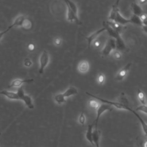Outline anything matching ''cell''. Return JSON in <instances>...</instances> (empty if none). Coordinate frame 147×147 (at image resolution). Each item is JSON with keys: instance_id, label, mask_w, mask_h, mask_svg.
<instances>
[{"instance_id": "1", "label": "cell", "mask_w": 147, "mask_h": 147, "mask_svg": "<svg viewBox=\"0 0 147 147\" xmlns=\"http://www.w3.org/2000/svg\"><path fill=\"white\" fill-rule=\"evenodd\" d=\"M86 94L93 97L94 98L96 99H98L101 102H102L103 103H107V104H109L111 106H114L115 107H116L117 109H125V110H127L130 112H131L137 118V119L139 120L140 122L141 123V126H142V129H143V131L145 133V135L146 136V123L144 122V121L141 118V117L138 115V113H136V111H135L134 110H133L130 107H129V106L123 103H120V102H115V101H111V100H106V99H102L101 98H99V97H98L96 96H95L93 94H90L88 92H86Z\"/></svg>"}, {"instance_id": "2", "label": "cell", "mask_w": 147, "mask_h": 147, "mask_svg": "<svg viewBox=\"0 0 147 147\" xmlns=\"http://www.w3.org/2000/svg\"><path fill=\"white\" fill-rule=\"evenodd\" d=\"M103 28L105 29V30H107L109 35L112 37L113 38H114L115 40V44H116V48L119 50H123L125 49L126 46L125 44L121 38L120 36V33L114 30L113 29H112L107 23L106 21L103 22Z\"/></svg>"}, {"instance_id": "3", "label": "cell", "mask_w": 147, "mask_h": 147, "mask_svg": "<svg viewBox=\"0 0 147 147\" xmlns=\"http://www.w3.org/2000/svg\"><path fill=\"white\" fill-rule=\"evenodd\" d=\"M78 94L76 88L74 87H69L66 91L62 94H58L55 96V100L58 104H61L65 102V98L71 95H74Z\"/></svg>"}, {"instance_id": "4", "label": "cell", "mask_w": 147, "mask_h": 147, "mask_svg": "<svg viewBox=\"0 0 147 147\" xmlns=\"http://www.w3.org/2000/svg\"><path fill=\"white\" fill-rule=\"evenodd\" d=\"M16 92L19 97V99L23 100L25 104L26 105V106L29 109H34V105L32 103V100L31 97L25 94L22 87L18 88V89L17 90V91Z\"/></svg>"}, {"instance_id": "5", "label": "cell", "mask_w": 147, "mask_h": 147, "mask_svg": "<svg viewBox=\"0 0 147 147\" xmlns=\"http://www.w3.org/2000/svg\"><path fill=\"white\" fill-rule=\"evenodd\" d=\"M113 109L112 106L107 104V103H102V105H99L98 108L97 109L96 111V117L94 122H93L94 124V129H97L98 126V123L99 121V119L100 118V115L106 111H111Z\"/></svg>"}, {"instance_id": "6", "label": "cell", "mask_w": 147, "mask_h": 147, "mask_svg": "<svg viewBox=\"0 0 147 147\" xmlns=\"http://www.w3.org/2000/svg\"><path fill=\"white\" fill-rule=\"evenodd\" d=\"M40 67L38 72L39 74H42L44 73V68L46 67L49 62V54L46 51H44L40 57Z\"/></svg>"}, {"instance_id": "7", "label": "cell", "mask_w": 147, "mask_h": 147, "mask_svg": "<svg viewBox=\"0 0 147 147\" xmlns=\"http://www.w3.org/2000/svg\"><path fill=\"white\" fill-rule=\"evenodd\" d=\"M116 48L115 40L113 38H109L104 48L102 49V53L104 56H108L113 50H114Z\"/></svg>"}, {"instance_id": "8", "label": "cell", "mask_w": 147, "mask_h": 147, "mask_svg": "<svg viewBox=\"0 0 147 147\" xmlns=\"http://www.w3.org/2000/svg\"><path fill=\"white\" fill-rule=\"evenodd\" d=\"M34 81L33 79H17L14 80L10 85L7 86L8 88L11 87H19L24 83H30Z\"/></svg>"}, {"instance_id": "9", "label": "cell", "mask_w": 147, "mask_h": 147, "mask_svg": "<svg viewBox=\"0 0 147 147\" xmlns=\"http://www.w3.org/2000/svg\"><path fill=\"white\" fill-rule=\"evenodd\" d=\"M67 19L68 21L75 22L76 24L81 25L82 22L79 20L78 15H76L68 6H67Z\"/></svg>"}, {"instance_id": "10", "label": "cell", "mask_w": 147, "mask_h": 147, "mask_svg": "<svg viewBox=\"0 0 147 147\" xmlns=\"http://www.w3.org/2000/svg\"><path fill=\"white\" fill-rule=\"evenodd\" d=\"M105 30V29L104 28L100 29L98 30H96V32H95L94 33H93L92 34H91V35H90L88 37H86V38L87 40V43H88V48H90L91 44L92 43V42L94 41V40L101 33H102L103 31Z\"/></svg>"}, {"instance_id": "11", "label": "cell", "mask_w": 147, "mask_h": 147, "mask_svg": "<svg viewBox=\"0 0 147 147\" xmlns=\"http://www.w3.org/2000/svg\"><path fill=\"white\" fill-rule=\"evenodd\" d=\"M130 66H131V63H127L122 69H121L116 76V79L118 80H121L123 79L126 75L129 69H130Z\"/></svg>"}, {"instance_id": "12", "label": "cell", "mask_w": 147, "mask_h": 147, "mask_svg": "<svg viewBox=\"0 0 147 147\" xmlns=\"http://www.w3.org/2000/svg\"><path fill=\"white\" fill-rule=\"evenodd\" d=\"M94 128V123H92V124L88 125V127H87V130L86 133V138L87 139V140L92 145L94 146V144L93 143V141H92V131H93V129Z\"/></svg>"}, {"instance_id": "13", "label": "cell", "mask_w": 147, "mask_h": 147, "mask_svg": "<svg viewBox=\"0 0 147 147\" xmlns=\"http://www.w3.org/2000/svg\"><path fill=\"white\" fill-rule=\"evenodd\" d=\"M0 94L3 95L6 97H7V98L11 100H20L17 92L9 91L7 90H2L0 91Z\"/></svg>"}, {"instance_id": "14", "label": "cell", "mask_w": 147, "mask_h": 147, "mask_svg": "<svg viewBox=\"0 0 147 147\" xmlns=\"http://www.w3.org/2000/svg\"><path fill=\"white\" fill-rule=\"evenodd\" d=\"M131 8L134 16L140 17L144 13L141 7L138 5H137L136 2H133L131 3Z\"/></svg>"}, {"instance_id": "15", "label": "cell", "mask_w": 147, "mask_h": 147, "mask_svg": "<svg viewBox=\"0 0 147 147\" xmlns=\"http://www.w3.org/2000/svg\"><path fill=\"white\" fill-rule=\"evenodd\" d=\"M90 66H89V63L87 61L83 60L78 65V70L82 72V73H85L87 72L89 69Z\"/></svg>"}, {"instance_id": "16", "label": "cell", "mask_w": 147, "mask_h": 147, "mask_svg": "<svg viewBox=\"0 0 147 147\" xmlns=\"http://www.w3.org/2000/svg\"><path fill=\"white\" fill-rule=\"evenodd\" d=\"M106 23L112 28L114 30L118 32V33H120V32L122 30V29H123V26L122 25H120L115 22L114 21H106Z\"/></svg>"}, {"instance_id": "17", "label": "cell", "mask_w": 147, "mask_h": 147, "mask_svg": "<svg viewBox=\"0 0 147 147\" xmlns=\"http://www.w3.org/2000/svg\"><path fill=\"white\" fill-rule=\"evenodd\" d=\"M25 18V17H24V16H23V15L19 16L18 17H17L16 18L14 22L10 26H9L8 28H10V29H11L12 28H13L14 26H21L22 23V22H23V21L24 20Z\"/></svg>"}, {"instance_id": "18", "label": "cell", "mask_w": 147, "mask_h": 147, "mask_svg": "<svg viewBox=\"0 0 147 147\" xmlns=\"http://www.w3.org/2000/svg\"><path fill=\"white\" fill-rule=\"evenodd\" d=\"M65 2L66 3V5L67 6L69 7V9L76 14L78 15V7L75 3L74 2H72L71 1H65Z\"/></svg>"}, {"instance_id": "19", "label": "cell", "mask_w": 147, "mask_h": 147, "mask_svg": "<svg viewBox=\"0 0 147 147\" xmlns=\"http://www.w3.org/2000/svg\"><path fill=\"white\" fill-rule=\"evenodd\" d=\"M32 26V23L30 21V20H29L28 18H26L24 19V20L23 21L22 25H21V26L24 29H30Z\"/></svg>"}, {"instance_id": "20", "label": "cell", "mask_w": 147, "mask_h": 147, "mask_svg": "<svg viewBox=\"0 0 147 147\" xmlns=\"http://www.w3.org/2000/svg\"><path fill=\"white\" fill-rule=\"evenodd\" d=\"M137 96L139 100L140 101V102L145 105L146 102H145V94L143 91H141L140 89L138 90V93H137Z\"/></svg>"}, {"instance_id": "21", "label": "cell", "mask_w": 147, "mask_h": 147, "mask_svg": "<svg viewBox=\"0 0 147 147\" xmlns=\"http://www.w3.org/2000/svg\"><path fill=\"white\" fill-rule=\"evenodd\" d=\"M88 105L89 106L94 109H96L98 108L99 105V103L97 102V100H95V99H91L89 100L88 102Z\"/></svg>"}, {"instance_id": "22", "label": "cell", "mask_w": 147, "mask_h": 147, "mask_svg": "<svg viewBox=\"0 0 147 147\" xmlns=\"http://www.w3.org/2000/svg\"><path fill=\"white\" fill-rule=\"evenodd\" d=\"M85 121H86V117L84 116V113L83 111H82L81 113V114H80L79 115V123L82 125H84V123H85Z\"/></svg>"}, {"instance_id": "23", "label": "cell", "mask_w": 147, "mask_h": 147, "mask_svg": "<svg viewBox=\"0 0 147 147\" xmlns=\"http://www.w3.org/2000/svg\"><path fill=\"white\" fill-rule=\"evenodd\" d=\"M136 111H140L144 112V113L146 114V113H147V111H146V105H141V106L138 107L136 109Z\"/></svg>"}, {"instance_id": "24", "label": "cell", "mask_w": 147, "mask_h": 147, "mask_svg": "<svg viewBox=\"0 0 147 147\" xmlns=\"http://www.w3.org/2000/svg\"><path fill=\"white\" fill-rule=\"evenodd\" d=\"M105 77L104 75L102 74H100L98 77V82L100 84H102L105 82Z\"/></svg>"}, {"instance_id": "25", "label": "cell", "mask_w": 147, "mask_h": 147, "mask_svg": "<svg viewBox=\"0 0 147 147\" xmlns=\"http://www.w3.org/2000/svg\"><path fill=\"white\" fill-rule=\"evenodd\" d=\"M54 42H55V44L57 46H59L61 44V40L60 38L59 37H56L55 38V41H54Z\"/></svg>"}, {"instance_id": "26", "label": "cell", "mask_w": 147, "mask_h": 147, "mask_svg": "<svg viewBox=\"0 0 147 147\" xmlns=\"http://www.w3.org/2000/svg\"><path fill=\"white\" fill-rule=\"evenodd\" d=\"M114 56L116 59H119L121 57V55L118 51H115L114 53Z\"/></svg>"}, {"instance_id": "27", "label": "cell", "mask_w": 147, "mask_h": 147, "mask_svg": "<svg viewBox=\"0 0 147 147\" xmlns=\"http://www.w3.org/2000/svg\"><path fill=\"white\" fill-rule=\"evenodd\" d=\"M9 30H10V29H9V28H7V29H6V30H5L4 31H3V32H0V40H1V38L3 37V36H4V34H5V33H6Z\"/></svg>"}, {"instance_id": "28", "label": "cell", "mask_w": 147, "mask_h": 147, "mask_svg": "<svg viewBox=\"0 0 147 147\" xmlns=\"http://www.w3.org/2000/svg\"><path fill=\"white\" fill-rule=\"evenodd\" d=\"M28 48L29 50H30V51H33V50L34 49V45L33 44H32V43H31V44H29L28 45Z\"/></svg>"}, {"instance_id": "29", "label": "cell", "mask_w": 147, "mask_h": 147, "mask_svg": "<svg viewBox=\"0 0 147 147\" xmlns=\"http://www.w3.org/2000/svg\"><path fill=\"white\" fill-rule=\"evenodd\" d=\"M31 64H32L31 61L30 60H29L25 62V65H26V66H30L31 65Z\"/></svg>"}, {"instance_id": "30", "label": "cell", "mask_w": 147, "mask_h": 147, "mask_svg": "<svg viewBox=\"0 0 147 147\" xmlns=\"http://www.w3.org/2000/svg\"><path fill=\"white\" fill-rule=\"evenodd\" d=\"M99 44H100L99 42L98 41H96L95 42V43H94V45H95V47H99Z\"/></svg>"}, {"instance_id": "31", "label": "cell", "mask_w": 147, "mask_h": 147, "mask_svg": "<svg viewBox=\"0 0 147 147\" xmlns=\"http://www.w3.org/2000/svg\"><path fill=\"white\" fill-rule=\"evenodd\" d=\"M1 133H0V136H1Z\"/></svg>"}]
</instances>
